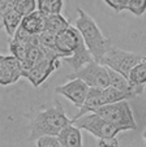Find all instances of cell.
<instances>
[{
	"label": "cell",
	"mask_w": 146,
	"mask_h": 147,
	"mask_svg": "<svg viewBox=\"0 0 146 147\" xmlns=\"http://www.w3.org/2000/svg\"><path fill=\"white\" fill-rule=\"evenodd\" d=\"M77 13L78 17L76 20V29L80 31L84 43L89 52L91 53L93 59L95 61H99V59L105 55L108 46L112 43L110 39L103 35L93 17L89 16L82 8H77Z\"/></svg>",
	"instance_id": "1"
},
{
	"label": "cell",
	"mask_w": 146,
	"mask_h": 147,
	"mask_svg": "<svg viewBox=\"0 0 146 147\" xmlns=\"http://www.w3.org/2000/svg\"><path fill=\"white\" fill-rule=\"evenodd\" d=\"M68 124H72V120L67 117L63 106L56 103L55 107L38 112L35 117L31 119L29 125L30 139H37L41 136H58Z\"/></svg>",
	"instance_id": "2"
},
{
	"label": "cell",
	"mask_w": 146,
	"mask_h": 147,
	"mask_svg": "<svg viewBox=\"0 0 146 147\" xmlns=\"http://www.w3.org/2000/svg\"><path fill=\"white\" fill-rule=\"evenodd\" d=\"M95 113H98L101 117L107 120L108 122L120 126L123 130H134L137 129L133 112L130 109V106L127 100H120L115 103H108L94 109Z\"/></svg>",
	"instance_id": "3"
},
{
	"label": "cell",
	"mask_w": 146,
	"mask_h": 147,
	"mask_svg": "<svg viewBox=\"0 0 146 147\" xmlns=\"http://www.w3.org/2000/svg\"><path fill=\"white\" fill-rule=\"evenodd\" d=\"M142 59H143V56H141V55H136L133 52H128V51L120 50V48L110 45L108 48L106 50L105 55L99 59L98 63L128 78L129 70L137 63H140Z\"/></svg>",
	"instance_id": "4"
},
{
	"label": "cell",
	"mask_w": 146,
	"mask_h": 147,
	"mask_svg": "<svg viewBox=\"0 0 146 147\" xmlns=\"http://www.w3.org/2000/svg\"><path fill=\"white\" fill-rule=\"evenodd\" d=\"M72 124H75L77 128L88 130L93 136H95L98 139L103 138H113L120 131H124L120 126L108 122L103 117H101L95 112H88L77 119L72 120Z\"/></svg>",
	"instance_id": "5"
},
{
	"label": "cell",
	"mask_w": 146,
	"mask_h": 147,
	"mask_svg": "<svg viewBox=\"0 0 146 147\" xmlns=\"http://www.w3.org/2000/svg\"><path fill=\"white\" fill-rule=\"evenodd\" d=\"M68 78L69 80L71 78H80L89 87H101V89H105V87H107L110 85L107 68L105 65L99 64L95 60H91L89 63H86L80 69L75 70V73H72Z\"/></svg>",
	"instance_id": "6"
},
{
	"label": "cell",
	"mask_w": 146,
	"mask_h": 147,
	"mask_svg": "<svg viewBox=\"0 0 146 147\" xmlns=\"http://www.w3.org/2000/svg\"><path fill=\"white\" fill-rule=\"evenodd\" d=\"M60 61H61L60 59L51 60V59L43 57L37 64H34L31 68H29L26 70H22L21 76L28 78L34 87H38L50 77V74L54 70H56L60 67Z\"/></svg>",
	"instance_id": "7"
},
{
	"label": "cell",
	"mask_w": 146,
	"mask_h": 147,
	"mask_svg": "<svg viewBox=\"0 0 146 147\" xmlns=\"http://www.w3.org/2000/svg\"><path fill=\"white\" fill-rule=\"evenodd\" d=\"M88 90H89V86L82 80H80V78H71L67 83L56 87L55 92L65 96L77 108H80L84 104V100L86 98Z\"/></svg>",
	"instance_id": "8"
},
{
	"label": "cell",
	"mask_w": 146,
	"mask_h": 147,
	"mask_svg": "<svg viewBox=\"0 0 146 147\" xmlns=\"http://www.w3.org/2000/svg\"><path fill=\"white\" fill-rule=\"evenodd\" d=\"M81 42H82V36H81L80 31L75 28V26L69 25L60 33L56 34L55 38V48L59 52L64 53L65 57L71 56L73 51L78 47Z\"/></svg>",
	"instance_id": "9"
},
{
	"label": "cell",
	"mask_w": 146,
	"mask_h": 147,
	"mask_svg": "<svg viewBox=\"0 0 146 147\" xmlns=\"http://www.w3.org/2000/svg\"><path fill=\"white\" fill-rule=\"evenodd\" d=\"M21 64L14 56H4L0 61V85L8 86L16 83L21 76Z\"/></svg>",
	"instance_id": "10"
},
{
	"label": "cell",
	"mask_w": 146,
	"mask_h": 147,
	"mask_svg": "<svg viewBox=\"0 0 146 147\" xmlns=\"http://www.w3.org/2000/svg\"><path fill=\"white\" fill-rule=\"evenodd\" d=\"M56 137H58L59 142H60V146H64V147H81L82 146L81 129L75 126L73 124L65 125L58 133Z\"/></svg>",
	"instance_id": "11"
},
{
	"label": "cell",
	"mask_w": 146,
	"mask_h": 147,
	"mask_svg": "<svg viewBox=\"0 0 146 147\" xmlns=\"http://www.w3.org/2000/svg\"><path fill=\"white\" fill-rule=\"evenodd\" d=\"M20 26L29 34H41L46 28V16L39 11H34L22 17Z\"/></svg>",
	"instance_id": "12"
},
{
	"label": "cell",
	"mask_w": 146,
	"mask_h": 147,
	"mask_svg": "<svg viewBox=\"0 0 146 147\" xmlns=\"http://www.w3.org/2000/svg\"><path fill=\"white\" fill-rule=\"evenodd\" d=\"M63 60H64V63H67L73 70H77V69H80L82 65H85L86 63L94 60V59L82 40L80 45H78V47L73 51V53H72L71 56H68V57H64Z\"/></svg>",
	"instance_id": "13"
},
{
	"label": "cell",
	"mask_w": 146,
	"mask_h": 147,
	"mask_svg": "<svg viewBox=\"0 0 146 147\" xmlns=\"http://www.w3.org/2000/svg\"><path fill=\"white\" fill-rule=\"evenodd\" d=\"M128 81L132 83L133 86L137 87H145L146 83V63H145V57L137 63L132 69L128 73Z\"/></svg>",
	"instance_id": "14"
},
{
	"label": "cell",
	"mask_w": 146,
	"mask_h": 147,
	"mask_svg": "<svg viewBox=\"0 0 146 147\" xmlns=\"http://www.w3.org/2000/svg\"><path fill=\"white\" fill-rule=\"evenodd\" d=\"M43 56V51H42L41 46H34V45H29L26 47V52H25V57L24 60L20 63L21 64V69L26 70L29 68H31L34 64H37L39 60H42Z\"/></svg>",
	"instance_id": "15"
},
{
	"label": "cell",
	"mask_w": 146,
	"mask_h": 147,
	"mask_svg": "<svg viewBox=\"0 0 146 147\" xmlns=\"http://www.w3.org/2000/svg\"><path fill=\"white\" fill-rule=\"evenodd\" d=\"M71 25L69 21L65 17L61 16V13H55V14H47L46 16V28L44 30L50 31L52 34H58L61 30Z\"/></svg>",
	"instance_id": "16"
},
{
	"label": "cell",
	"mask_w": 146,
	"mask_h": 147,
	"mask_svg": "<svg viewBox=\"0 0 146 147\" xmlns=\"http://www.w3.org/2000/svg\"><path fill=\"white\" fill-rule=\"evenodd\" d=\"M3 17V26L5 28V31L7 34L9 35V38H12L16 31V29L20 26L21 24V20H22V16L20 13H17L14 9H11L8 11Z\"/></svg>",
	"instance_id": "17"
},
{
	"label": "cell",
	"mask_w": 146,
	"mask_h": 147,
	"mask_svg": "<svg viewBox=\"0 0 146 147\" xmlns=\"http://www.w3.org/2000/svg\"><path fill=\"white\" fill-rule=\"evenodd\" d=\"M102 95H103V103H105V104L120 102V100L133 99L132 95L127 94V92H124V91H120V90L115 89V87L110 86V85L102 90Z\"/></svg>",
	"instance_id": "18"
},
{
	"label": "cell",
	"mask_w": 146,
	"mask_h": 147,
	"mask_svg": "<svg viewBox=\"0 0 146 147\" xmlns=\"http://www.w3.org/2000/svg\"><path fill=\"white\" fill-rule=\"evenodd\" d=\"M63 0H37V7L41 13L44 16L47 14L61 13L63 9Z\"/></svg>",
	"instance_id": "19"
},
{
	"label": "cell",
	"mask_w": 146,
	"mask_h": 147,
	"mask_svg": "<svg viewBox=\"0 0 146 147\" xmlns=\"http://www.w3.org/2000/svg\"><path fill=\"white\" fill-rule=\"evenodd\" d=\"M37 8V0H13V9L22 17L34 12Z\"/></svg>",
	"instance_id": "20"
},
{
	"label": "cell",
	"mask_w": 146,
	"mask_h": 147,
	"mask_svg": "<svg viewBox=\"0 0 146 147\" xmlns=\"http://www.w3.org/2000/svg\"><path fill=\"white\" fill-rule=\"evenodd\" d=\"M26 47H28V43L18 42L13 38H11V40H9V51L12 52V56H14L20 63L24 60V57H25Z\"/></svg>",
	"instance_id": "21"
},
{
	"label": "cell",
	"mask_w": 146,
	"mask_h": 147,
	"mask_svg": "<svg viewBox=\"0 0 146 147\" xmlns=\"http://www.w3.org/2000/svg\"><path fill=\"white\" fill-rule=\"evenodd\" d=\"M145 1L146 0H128L125 11H129L137 17L142 16L145 13Z\"/></svg>",
	"instance_id": "22"
},
{
	"label": "cell",
	"mask_w": 146,
	"mask_h": 147,
	"mask_svg": "<svg viewBox=\"0 0 146 147\" xmlns=\"http://www.w3.org/2000/svg\"><path fill=\"white\" fill-rule=\"evenodd\" d=\"M37 146L38 147H60L56 136H41L37 138Z\"/></svg>",
	"instance_id": "23"
},
{
	"label": "cell",
	"mask_w": 146,
	"mask_h": 147,
	"mask_svg": "<svg viewBox=\"0 0 146 147\" xmlns=\"http://www.w3.org/2000/svg\"><path fill=\"white\" fill-rule=\"evenodd\" d=\"M55 38H56V34H52L46 30L42 31L39 34L41 46H44V47H55Z\"/></svg>",
	"instance_id": "24"
},
{
	"label": "cell",
	"mask_w": 146,
	"mask_h": 147,
	"mask_svg": "<svg viewBox=\"0 0 146 147\" xmlns=\"http://www.w3.org/2000/svg\"><path fill=\"white\" fill-rule=\"evenodd\" d=\"M103 1L107 5H110L115 12H117V13L121 11H125L127 3H128V0H103Z\"/></svg>",
	"instance_id": "25"
},
{
	"label": "cell",
	"mask_w": 146,
	"mask_h": 147,
	"mask_svg": "<svg viewBox=\"0 0 146 147\" xmlns=\"http://www.w3.org/2000/svg\"><path fill=\"white\" fill-rule=\"evenodd\" d=\"M11 9H13V0H0V16H4Z\"/></svg>",
	"instance_id": "26"
},
{
	"label": "cell",
	"mask_w": 146,
	"mask_h": 147,
	"mask_svg": "<svg viewBox=\"0 0 146 147\" xmlns=\"http://www.w3.org/2000/svg\"><path fill=\"white\" fill-rule=\"evenodd\" d=\"M98 146L103 147V146H119V142L117 139H116V137H113V138H103V139H99L98 141Z\"/></svg>",
	"instance_id": "27"
},
{
	"label": "cell",
	"mask_w": 146,
	"mask_h": 147,
	"mask_svg": "<svg viewBox=\"0 0 146 147\" xmlns=\"http://www.w3.org/2000/svg\"><path fill=\"white\" fill-rule=\"evenodd\" d=\"M1 25H3V17L0 16V26H1Z\"/></svg>",
	"instance_id": "28"
},
{
	"label": "cell",
	"mask_w": 146,
	"mask_h": 147,
	"mask_svg": "<svg viewBox=\"0 0 146 147\" xmlns=\"http://www.w3.org/2000/svg\"><path fill=\"white\" fill-rule=\"evenodd\" d=\"M3 57H4V56H3V55H0V61L3 60Z\"/></svg>",
	"instance_id": "29"
}]
</instances>
